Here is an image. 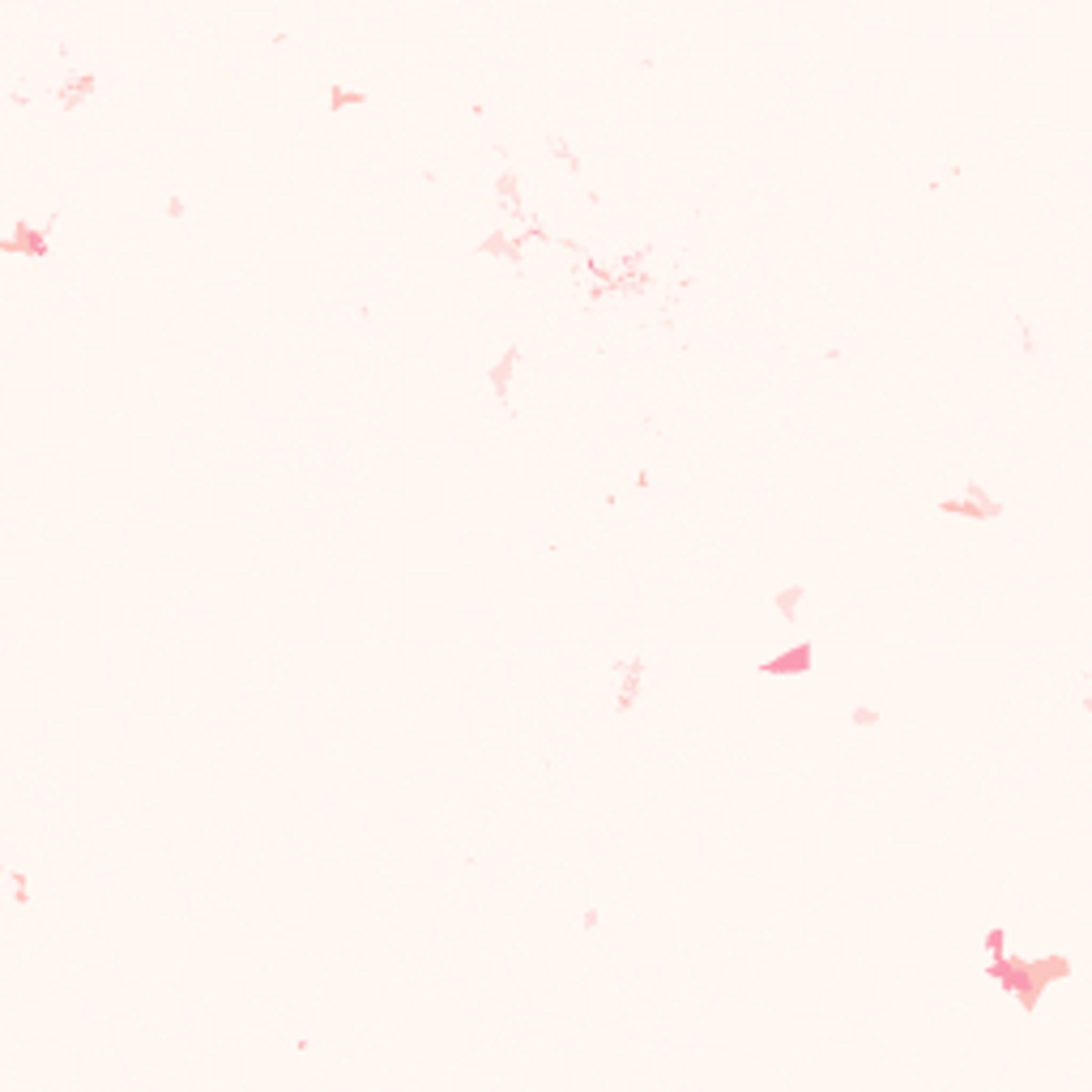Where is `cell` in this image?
I'll return each mask as SVG.
<instances>
[{
    "label": "cell",
    "instance_id": "cell-1",
    "mask_svg": "<svg viewBox=\"0 0 1092 1092\" xmlns=\"http://www.w3.org/2000/svg\"><path fill=\"white\" fill-rule=\"evenodd\" d=\"M1071 973H1075V969H1071V960L1059 956V952H1050V956H1032V960L999 952V956H990V965H985V978H990V982H999L1003 990L1012 994V999H1016L1020 1007H1025V1016L1037 1012L1041 994H1046L1054 982L1071 978Z\"/></svg>",
    "mask_w": 1092,
    "mask_h": 1092
},
{
    "label": "cell",
    "instance_id": "cell-2",
    "mask_svg": "<svg viewBox=\"0 0 1092 1092\" xmlns=\"http://www.w3.org/2000/svg\"><path fill=\"white\" fill-rule=\"evenodd\" d=\"M56 222H61V209H52L43 227H30L26 218H18L14 231H9V240H0V252H5V256H30V261H43V256L52 252V227H56Z\"/></svg>",
    "mask_w": 1092,
    "mask_h": 1092
},
{
    "label": "cell",
    "instance_id": "cell-3",
    "mask_svg": "<svg viewBox=\"0 0 1092 1092\" xmlns=\"http://www.w3.org/2000/svg\"><path fill=\"white\" fill-rule=\"evenodd\" d=\"M939 512H947V516H965V521H999V516L1007 512L1003 508V500H994L990 491H985L978 478H969L965 483V496H956V500H939Z\"/></svg>",
    "mask_w": 1092,
    "mask_h": 1092
},
{
    "label": "cell",
    "instance_id": "cell-4",
    "mask_svg": "<svg viewBox=\"0 0 1092 1092\" xmlns=\"http://www.w3.org/2000/svg\"><path fill=\"white\" fill-rule=\"evenodd\" d=\"M644 675H649V662H644L640 653L628 657V662H615V678H619V683H615V718H628V713L640 704Z\"/></svg>",
    "mask_w": 1092,
    "mask_h": 1092
},
{
    "label": "cell",
    "instance_id": "cell-5",
    "mask_svg": "<svg viewBox=\"0 0 1092 1092\" xmlns=\"http://www.w3.org/2000/svg\"><path fill=\"white\" fill-rule=\"evenodd\" d=\"M756 671L768 675V678H811L815 675V644L803 640V644H794V649H785L777 657H768V662H760Z\"/></svg>",
    "mask_w": 1092,
    "mask_h": 1092
},
{
    "label": "cell",
    "instance_id": "cell-6",
    "mask_svg": "<svg viewBox=\"0 0 1092 1092\" xmlns=\"http://www.w3.org/2000/svg\"><path fill=\"white\" fill-rule=\"evenodd\" d=\"M521 359H525V350L512 342V346H503V355L487 368V384H491V393H496V402L503 410L512 406V375H516V368H521Z\"/></svg>",
    "mask_w": 1092,
    "mask_h": 1092
},
{
    "label": "cell",
    "instance_id": "cell-7",
    "mask_svg": "<svg viewBox=\"0 0 1092 1092\" xmlns=\"http://www.w3.org/2000/svg\"><path fill=\"white\" fill-rule=\"evenodd\" d=\"M521 252H525V240H521V235H508L503 227H496V231L487 235V240L474 243V256H500V261H508L516 274L525 269V256H521Z\"/></svg>",
    "mask_w": 1092,
    "mask_h": 1092
},
{
    "label": "cell",
    "instance_id": "cell-8",
    "mask_svg": "<svg viewBox=\"0 0 1092 1092\" xmlns=\"http://www.w3.org/2000/svg\"><path fill=\"white\" fill-rule=\"evenodd\" d=\"M496 205L503 209V214L521 218V222H534V214L521 201V171H516V167H503L496 175Z\"/></svg>",
    "mask_w": 1092,
    "mask_h": 1092
},
{
    "label": "cell",
    "instance_id": "cell-9",
    "mask_svg": "<svg viewBox=\"0 0 1092 1092\" xmlns=\"http://www.w3.org/2000/svg\"><path fill=\"white\" fill-rule=\"evenodd\" d=\"M94 90H99V73H94V68H81V73H73L61 90H56V103H61L65 111H77L81 103H90Z\"/></svg>",
    "mask_w": 1092,
    "mask_h": 1092
},
{
    "label": "cell",
    "instance_id": "cell-10",
    "mask_svg": "<svg viewBox=\"0 0 1092 1092\" xmlns=\"http://www.w3.org/2000/svg\"><path fill=\"white\" fill-rule=\"evenodd\" d=\"M803 597H807V585H803V581H790L785 590L772 593V606H777V615L785 619V624H798V606H803Z\"/></svg>",
    "mask_w": 1092,
    "mask_h": 1092
},
{
    "label": "cell",
    "instance_id": "cell-11",
    "mask_svg": "<svg viewBox=\"0 0 1092 1092\" xmlns=\"http://www.w3.org/2000/svg\"><path fill=\"white\" fill-rule=\"evenodd\" d=\"M371 94L368 90H346V86H333L328 90V111H346V108H359V103H368Z\"/></svg>",
    "mask_w": 1092,
    "mask_h": 1092
},
{
    "label": "cell",
    "instance_id": "cell-12",
    "mask_svg": "<svg viewBox=\"0 0 1092 1092\" xmlns=\"http://www.w3.org/2000/svg\"><path fill=\"white\" fill-rule=\"evenodd\" d=\"M546 150L563 162V167H568V175H581V158L572 154V146H568V137H563V133H550V137H546Z\"/></svg>",
    "mask_w": 1092,
    "mask_h": 1092
},
{
    "label": "cell",
    "instance_id": "cell-13",
    "mask_svg": "<svg viewBox=\"0 0 1092 1092\" xmlns=\"http://www.w3.org/2000/svg\"><path fill=\"white\" fill-rule=\"evenodd\" d=\"M879 718H884V713H879L875 704H853V709H850V721L858 725V730H875Z\"/></svg>",
    "mask_w": 1092,
    "mask_h": 1092
},
{
    "label": "cell",
    "instance_id": "cell-14",
    "mask_svg": "<svg viewBox=\"0 0 1092 1092\" xmlns=\"http://www.w3.org/2000/svg\"><path fill=\"white\" fill-rule=\"evenodd\" d=\"M9 879H14V905H30V879L22 871H9Z\"/></svg>",
    "mask_w": 1092,
    "mask_h": 1092
},
{
    "label": "cell",
    "instance_id": "cell-15",
    "mask_svg": "<svg viewBox=\"0 0 1092 1092\" xmlns=\"http://www.w3.org/2000/svg\"><path fill=\"white\" fill-rule=\"evenodd\" d=\"M1016 325H1020V337H1025V355H1037V342H1032V325L1025 321V316H1020Z\"/></svg>",
    "mask_w": 1092,
    "mask_h": 1092
},
{
    "label": "cell",
    "instance_id": "cell-16",
    "mask_svg": "<svg viewBox=\"0 0 1092 1092\" xmlns=\"http://www.w3.org/2000/svg\"><path fill=\"white\" fill-rule=\"evenodd\" d=\"M167 218H184V197H175V193H171V201H167Z\"/></svg>",
    "mask_w": 1092,
    "mask_h": 1092
},
{
    "label": "cell",
    "instance_id": "cell-17",
    "mask_svg": "<svg viewBox=\"0 0 1092 1092\" xmlns=\"http://www.w3.org/2000/svg\"><path fill=\"white\" fill-rule=\"evenodd\" d=\"M597 922H602V913H597V909H585V918H581L585 931H597Z\"/></svg>",
    "mask_w": 1092,
    "mask_h": 1092
}]
</instances>
